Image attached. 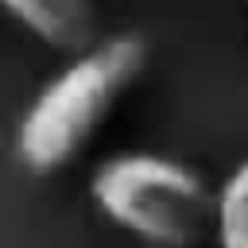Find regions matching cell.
Masks as SVG:
<instances>
[{"label":"cell","mask_w":248,"mask_h":248,"mask_svg":"<svg viewBox=\"0 0 248 248\" xmlns=\"http://www.w3.org/2000/svg\"><path fill=\"white\" fill-rule=\"evenodd\" d=\"M147 66V43L140 35H108L89 50L74 54L27 105L16 155L35 174L70 167L112 116L120 97L136 85Z\"/></svg>","instance_id":"cell-1"},{"label":"cell","mask_w":248,"mask_h":248,"mask_svg":"<svg viewBox=\"0 0 248 248\" xmlns=\"http://www.w3.org/2000/svg\"><path fill=\"white\" fill-rule=\"evenodd\" d=\"M93 205L147 248H198L213 240L217 190L182 159L124 151L89 178Z\"/></svg>","instance_id":"cell-2"},{"label":"cell","mask_w":248,"mask_h":248,"mask_svg":"<svg viewBox=\"0 0 248 248\" xmlns=\"http://www.w3.org/2000/svg\"><path fill=\"white\" fill-rule=\"evenodd\" d=\"M217 248H248V159L236 163L225 182L217 186V221H213Z\"/></svg>","instance_id":"cell-4"},{"label":"cell","mask_w":248,"mask_h":248,"mask_svg":"<svg viewBox=\"0 0 248 248\" xmlns=\"http://www.w3.org/2000/svg\"><path fill=\"white\" fill-rule=\"evenodd\" d=\"M0 8L12 19H19L39 43L62 54H81L93 46L97 35L93 0H0Z\"/></svg>","instance_id":"cell-3"}]
</instances>
